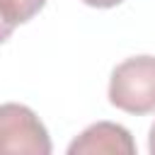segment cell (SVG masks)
Listing matches in <instances>:
<instances>
[{"mask_svg": "<svg viewBox=\"0 0 155 155\" xmlns=\"http://www.w3.org/2000/svg\"><path fill=\"white\" fill-rule=\"evenodd\" d=\"M109 102L136 116L155 111V56H133L119 63L109 80Z\"/></svg>", "mask_w": 155, "mask_h": 155, "instance_id": "obj_1", "label": "cell"}, {"mask_svg": "<svg viewBox=\"0 0 155 155\" xmlns=\"http://www.w3.org/2000/svg\"><path fill=\"white\" fill-rule=\"evenodd\" d=\"M51 138L39 116L24 104H0V155H48Z\"/></svg>", "mask_w": 155, "mask_h": 155, "instance_id": "obj_2", "label": "cell"}, {"mask_svg": "<svg viewBox=\"0 0 155 155\" xmlns=\"http://www.w3.org/2000/svg\"><path fill=\"white\" fill-rule=\"evenodd\" d=\"M68 155H136V143L128 128L111 121H97L68 145Z\"/></svg>", "mask_w": 155, "mask_h": 155, "instance_id": "obj_3", "label": "cell"}, {"mask_svg": "<svg viewBox=\"0 0 155 155\" xmlns=\"http://www.w3.org/2000/svg\"><path fill=\"white\" fill-rule=\"evenodd\" d=\"M44 5H46V0H0L2 15H5L15 27L29 22Z\"/></svg>", "mask_w": 155, "mask_h": 155, "instance_id": "obj_4", "label": "cell"}, {"mask_svg": "<svg viewBox=\"0 0 155 155\" xmlns=\"http://www.w3.org/2000/svg\"><path fill=\"white\" fill-rule=\"evenodd\" d=\"M12 31H15V24H12V22L2 15V10H0V44H5Z\"/></svg>", "mask_w": 155, "mask_h": 155, "instance_id": "obj_5", "label": "cell"}, {"mask_svg": "<svg viewBox=\"0 0 155 155\" xmlns=\"http://www.w3.org/2000/svg\"><path fill=\"white\" fill-rule=\"evenodd\" d=\"M82 2L90 5V7H114V5H119L124 0H82Z\"/></svg>", "mask_w": 155, "mask_h": 155, "instance_id": "obj_6", "label": "cell"}, {"mask_svg": "<svg viewBox=\"0 0 155 155\" xmlns=\"http://www.w3.org/2000/svg\"><path fill=\"white\" fill-rule=\"evenodd\" d=\"M148 150L155 155V124L150 126V136H148Z\"/></svg>", "mask_w": 155, "mask_h": 155, "instance_id": "obj_7", "label": "cell"}]
</instances>
